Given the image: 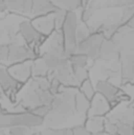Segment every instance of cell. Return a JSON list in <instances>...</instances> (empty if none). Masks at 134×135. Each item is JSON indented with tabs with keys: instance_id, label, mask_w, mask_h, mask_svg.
<instances>
[{
	"instance_id": "obj_4",
	"label": "cell",
	"mask_w": 134,
	"mask_h": 135,
	"mask_svg": "<svg viewBox=\"0 0 134 135\" xmlns=\"http://www.w3.org/2000/svg\"><path fill=\"white\" fill-rule=\"evenodd\" d=\"M105 37L101 32H95L91 34L87 39L77 46L76 54L85 55L90 62L95 64L99 59L100 49Z\"/></svg>"
},
{
	"instance_id": "obj_30",
	"label": "cell",
	"mask_w": 134,
	"mask_h": 135,
	"mask_svg": "<svg viewBox=\"0 0 134 135\" xmlns=\"http://www.w3.org/2000/svg\"><path fill=\"white\" fill-rule=\"evenodd\" d=\"M126 25H128L130 27H132V28H134V15L133 17L130 19V21L128 22V24Z\"/></svg>"
},
{
	"instance_id": "obj_7",
	"label": "cell",
	"mask_w": 134,
	"mask_h": 135,
	"mask_svg": "<svg viewBox=\"0 0 134 135\" xmlns=\"http://www.w3.org/2000/svg\"><path fill=\"white\" fill-rule=\"evenodd\" d=\"M9 53L7 63L9 65L33 61L39 57L38 54L28 47L25 44H9Z\"/></svg>"
},
{
	"instance_id": "obj_35",
	"label": "cell",
	"mask_w": 134,
	"mask_h": 135,
	"mask_svg": "<svg viewBox=\"0 0 134 135\" xmlns=\"http://www.w3.org/2000/svg\"><path fill=\"white\" fill-rule=\"evenodd\" d=\"M0 21H1V20H0Z\"/></svg>"
},
{
	"instance_id": "obj_20",
	"label": "cell",
	"mask_w": 134,
	"mask_h": 135,
	"mask_svg": "<svg viewBox=\"0 0 134 135\" xmlns=\"http://www.w3.org/2000/svg\"><path fill=\"white\" fill-rule=\"evenodd\" d=\"M70 65L72 68V70H77V69H89V60L88 59L81 54H75L72 55L69 59Z\"/></svg>"
},
{
	"instance_id": "obj_13",
	"label": "cell",
	"mask_w": 134,
	"mask_h": 135,
	"mask_svg": "<svg viewBox=\"0 0 134 135\" xmlns=\"http://www.w3.org/2000/svg\"><path fill=\"white\" fill-rule=\"evenodd\" d=\"M119 59V51L115 43L112 39H104L100 49L98 61L114 62Z\"/></svg>"
},
{
	"instance_id": "obj_19",
	"label": "cell",
	"mask_w": 134,
	"mask_h": 135,
	"mask_svg": "<svg viewBox=\"0 0 134 135\" xmlns=\"http://www.w3.org/2000/svg\"><path fill=\"white\" fill-rule=\"evenodd\" d=\"M90 100L87 99L82 93L79 91L76 93L75 96V112L76 113L84 115L86 119L87 112L89 109Z\"/></svg>"
},
{
	"instance_id": "obj_28",
	"label": "cell",
	"mask_w": 134,
	"mask_h": 135,
	"mask_svg": "<svg viewBox=\"0 0 134 135\" xmlns=\"http://www.w3.org/2000/svg\"><path fill=\"white\" fill-rule=\"evenodd\" d=\"M72 131H73V135H92V134H91L85 127L83 124L72 127Z\"/></svg>"
},
{
	"instance_id": "obj_31",
	"label": "cell",
	"mask_w": 134,
	"mask_h": 135,
	"mask_svg": "<svg viewBox=\"0 0 134 135\" xmlns=\"http://www.w3.org/2000/svg\"><path fill=\"white\" fill-rule=\"evenodd\" d=\"M92 135H107L105 132H102V133H99V134H92Z\"/></svg>"
},
{
	"instance_id": "obj_10",
	"label": "cell",
	"mask_w": 134,
	"mask_h": 135,
	"mask_svg": "<svg viewBox=\"0 0 134 135\" xmlns=\"http://www.w3.org/2000/svg\"><path fill=\"white\" fill-rule=\"evenodd\" d=\"M112 109L111 105L102 95L96 93L90 100L89 109L87 112L86 118L88 117H105Z\"/></svg>"
},
{
	"instance_id": "obj_16",
	"label": "cell",
	"mask_w": 134,
	"mask_h": 135,
	"mask_svg": "<svg viewBox=\"0 0 134 135\" xmlns=\"http://www.w3.org/2000/svg\"><path fill=\"white\" fill-rule=\"evenodd\" d=\"M57 9L52 1L47 0H32V7L31 12V19L53 13Z\"/></svg>"
},
{
	"instance_id": "obj_21",
	"label": "cell",
	"mask_w": 134,
	"mask_h": 135,
	"mask_svg": "<svg viewBox=\"0 0 134 135\" xmlns=\"http://www.w3.org/2000/svg\"><path fill=\"white\" fill-rule=\"evenodd\" d=\"M54 6L61 9H63L66 12L74 11L81 9V1L80 0H64V1H52Z\"/></svg>"
},
{
	"instance_id": "obj_14",
	"label": "cell",
	"mask_w": 134,
	"mask_h": 135,
	"mask_svg": "<svg viewBox=\"0 0 134 135\" xmlns=\"http://www.w3.org/2000/svg\"><path fill=\"white\" fill-rule=\"evenodd\" d=\"M122 85L134 83V55L120 56ZM122 87V86H121Z\"/></svg>"
},
{
	"instance_id": "obj_26",
	"label": "cell",
	"mask_w": 134,
	"mask_h": 135,
	"mask_svg": "<svg viewBox=\"0 0 134 135\" xmlns=\"http://www.w3.org/2000/svg\"><path fill=\"white\" fill-rule=\"evenodd\" d=\"M34 133L33 129L23 127H13L8 129V135H31Z\"/></svg>"
},
{
	"instance_id": "obj_25",
	"label": "cell",
	"mask_w": 134,
	"mask_h": 135,
	"mask_svg": "<svg viewBox=\"0 0 134 135\" xmlns=\"http://www.w3.org/2000/svg\"><path fill=\"white\" fill-rule=\"evenodd\" d=\"M67 12L57 8V9L53 13L54 18V25H55V30H61L62 28V25L65 22Z\"/></svg>"
},
{
	"instance_id": "obj_32",
	"label": "cell",
	"mask_w": 134,
	"mask_h": 135,
	"mask_svg": "<svg viewBox=\"0 0 134 135\" xmlns=\"http://www.w3.org/2000/svg\"><path fill=\"white\" fill-rule=\"evenodd\" d=\"M31 135H41V134H40V133H39V132H34V133H32Z\"/></svg>"
},
{
	"instance_id": "obj_11",
	"label": "cell",
	"mask_w": 134,
	"mask_h": 135,
	"mask_svg": "<svg viewBox=\"0 0 134 135\" xmlns=\"http://www.w3.org/2000/svg\"><path fill=\"white\" fill-rule=\"evenodd\" d=\"M47 78L54 79L62 86L71 87V88H76V89L79 88V85L74 78L73 70L70 65V62L68 65L60 67L53 72H51L49 75L47 76Z\"/></svg>"
},
{
	"instance_id": "obj_5",
	"label": "cell",
	"mask_w": 134,
	"mask_h": 135,
	"mask_svg": "<svg viewBox=\"0 0 134 135\" xmlns=\"http://www.w3.org/2000/svg\"><path fill=\"white\" fill-rule=\"evenodd\" d=\"M17 32L24 43L38 54V51L44 43L46 37L35 28L30 21L27 20L19 24Z\"/></svg>"
},
{
	"instance_id": "obj_29",
	"label": "cell",
	"mask_w": 134,
	"mask_h": 135,
	"mask_svg": "<svg viewBox=\"0 0 134 135\" xmlns=\"http://www.w3.org/2000/svg\"><path fill=\"white\" fill-rule=\"evenodd\" d=\"M7 12V7H6V1H2L0 0V14Z\"/></svg>"
},
{
	"instance_id": "obj_24",
	"label": "cell",
	"mask_w": 134,
	"mask_h": 135,
	"mask_svg": "<svg viewBox=\"0 0 134 135\" xmlns=\"http://www.w3.org/2000/svg\"><path fill=\"white\" fill-rule=\"evenodd\" d=\"M41 135H73L72 128H45L39 132Z\"/></svg>"
},
{
	"instance_id": "obj_15",
	"label": "cell",
	"mask_w": 134,
	"mask_h": 135,
	"mask_svg": "<svg viewBox=\"0 0 134 135\" xmlns=\"http://www.w3.org/2000/svg\"><path fill=\"white\" fill-rule=\"evenodd\" d=\"M6 3L7 12L30 17L32 7V0H7L6 1Z\"/></svg>"
},
{
	"instance_id": "obj_23",
	"label": "cell",
	"mask_w": 134,
	"mask_h": 135,
	"mask_svg": "<svg viewBox=\"0 0 134 135\" xmlns=\"http://www.w3.org/2000/svg\"><path fill=\"white\" fill-rule=\"evenodd\" d=\"M92 33L90 32L88 25L85 23L80 22L77 32H76V42H77V46L78 44L81 43L84 41L85 39H87Z\"/></svg>"
},
{
	"instance_id": "obj_12",
	"label": "cell",
	"mask_w": 134,
	"mask_h": 135,
	"mask_svg": "<svg viewBox=\"0 0 134 135\" xmlns=\"http://www.w3.org/2000/svg\"><path fill=\"white\" fill-rule=\"evenodd\" d=\"M35 28L46 38L48 37L55 30L54 18L53 13L35 17L30 20Z\"/></svg>"
},
{
	"instance_id": "obj_9",
	"label": "cell",
	"mask_w": 134,
	"mask_h": 135,
	"mask_svg": "<svg viewBox=\"0 0 134 135\" xmlns=\"http://www.w3.org/2000/svg\"><path fill=\"white\" fill-rule=\"evenodd\" d=\"M32 61L16 63L7 66L6 68L9 74L19 83L24 85L32 78Z\"/></svg>"
},
{
	"instance_id": "obj_6",
	"label": "cell",
	"mask_w": 134,
	"mask_h": 135,
	"mask_svg": "<svg viewBox=\"0 0 134 135\" xmlns=\"http://www.w3.org/2000/svg\"><path fill=\"white\" fill-rule=\"evenodd\" d=\"M23 86L9 74L6 68L0 67V89L13 105L15 104L17 95Z\"/></svg>"
},
{
	"instance_id": "obj_3",
	"label": "cell",
	"mask_w": 134,
	"mask_h": 135,
	"mask_svg": "<svg viewBox=\"0 0 134 135\" xmlns=\"http://www.w3.org/2000/svg\"><path fill=\"white\" fill-rule=\"evenodd\" d=\"M96 92L102 95L111 105L112 108L122 102H130V97L121 87L116 86L105 80H99L94 83Z\"/></svg>"
},
{
	"instance_id": "obj_34",
	"label": "cell",
	"mask_w": 134,
	"mask_h": 135,
	"mask_svg": "<svg viewBox=\"0 0 134 135\" xmlns=\"http://www.w3.org/2000/svg\"><path fill=\"white\" fill-rule=\"evenodd\" d=\"M0 99H1V96H0Z\"/></svg>"
},
{
	"instance_id": "obj_18",
	"label": "cell",
	"mask_w": 134,
	"mask_h": 135,
	"mask_svg": "<svg viewBox=\"0 0 134 135\" xmlns=\"http://www.w3.org/2000/svg\"><path fill=\"white\" fill-rule=\"evenodd\" d=\"M32 77L36 78H45L47 77L50 74V70H48L43 59L40 56L32 61Z\"/></svg>"
},
{
	"instance_id": "obj_33",
	"label": "cell",
	"mask_w": 134,
	"mask_h": 135,
	"mask_svg": "<svg viewBox=\"0 0 134 135\" xmlns=\"http://www.w3.org/2000/svg\"><path fill=\"white\" fill-rule=\"evenodd\" d=\"M2 29L0 28V36H1V35H2Z\"/></svg>"
},
{
	"instance_id": "obj_1",
	"label": "cell",
	"mask_w": 134,
	"mask_h": 135,
	"mask_svg": "<svg viewBox=\"0 0 134 135\" xmlns=\"http://www.w3.org/2000/svg\"><path fill=\"white\" fill-rule=\"evenodd\" d=\"M78 89L61 86L54 96L51 104V111L43 119L47 128H55L64 123L68 118L76 113L75 96Z\"/></svg>"
},
{
	"instance_id": "obj_8",
	"label": "cell",
	"mask_w": 134,
	"mask_h": 135,
	"mask_svg": "<svg viewBox=\"0 0 134 135\" xmlns=\"http://www.w3.org/2000/svg\"><path fill=\"white\" fill-rule=\"evenodd\" d=\"M43 53H50L66 56L64 38L61 30H54L52 34L46 38L44 43L38 51V55L39 56Z\"/></svg>"
},
{
	"instance_id": "obj_2",
	"label": "cell",
	"mask_w": 134,
	"mask_h": 135,
	"mask_svg": "<svg viewBox=\"0 0 134 135\" xmlns=\"http://www.w3.org/2000/svg\"><path fill=\"white\" fill-rule=\"evenodd\" d=\"M80 22L81 21L77 12H67L66 20L61 31L64 38L65 55L68 59L75 55L77 52L76 32Z\"/></svg>"
},
{
	"instance_id": "obj_27",
	"label": "cell",
	"mask_w": 134,
	"mask_h": 135,
	"mask_svg": "<svg viewBox=\"0 0 134 135\" xmlns=\"http://www.w3.org/2000/svg\"><path fill=\"white\" fill-rule=\"evenodd\" d=\"M8 44H0V63H6L8 60Z\"/></svg>"
},
{
	"instance_id": "obj_22",
	"label": "cell",
	"mask_w": 134,
	"mask_h": 135,
	"mask_svg": "<svg viewBox=\"0 0 134 135\" xmlns=\"http://www.w3.org/2000/svg\"><path fill=\"white\" fill-rule=\"evenodd\" d=\"M78 91L81 93H82L89 100H91L95 96V94L96 93L94 84L91 80V78H88L84 82H82L78 88Z\"/></svg>"
},
{
	"instance_id": "obj_17",
	"label": "cell",
	"mask_w": 134,
	"mask_h": 135,
	"mask_svg": "<svg viewBox=\"0 0 134 135\" xmlns=\"http://www.w3.org/2000/svg\"><path fill=\"white\" fill-rule=\"evenodd\" d=\"M83 125L92 134L104 132L105 117H88L84 121Z\"/></svg>"
}]
</instances>
